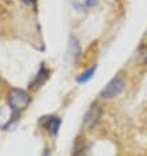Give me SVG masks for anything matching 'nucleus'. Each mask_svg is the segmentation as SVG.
I'll use <instances>...</instances> for the list:
<instances>
[{
	"label": "nucleus",
	"mask_w": 147,
	"mask_h": 156,
	"mask_svg": "<svg viewBox=\"0 0 147 156\" xmlns=\"http://www.w3.org/2000/svg\"><path fill=\"white\" fill-rule=\"evenodd\" d=\"M60 118L59 117H45L44 119L41 121V123H42V126H44L47 131H49L51 135H57V133H58V130L60 127Z\"/></svg>",
	"instance_id": "20e7f679"
},
{
	"label": "nucleus",
	"mask_w": 147,
	"mask_h": 156,
	"mask_svg": "<svg viewBox=\"0 0 147 156\" xmlns=\"http://www.w3.org/2000/svg\"><path fill=\"white\" fill-rule=\"evenodd\" d=\"M125 89V80H124V77L122 76H116L113 77L109 83L106 84V87L101 90V93H100V97L102 98H106V100H109V98H114L116 96H118V94L122 92V90Z\"/></svg>",
	"instance_id": "f03ea898"
},
{
	"label": "nucleus",
	"mask_w": 147,
	"mask_h": 156,
	"mask_svg": "<svg viewBox=\"0 0 147 156\" xmlns=\"http://www.w3.org/2000/svg\"><path fill=\"white\" fill-rule=\"evenodd\" d=\"M21 2H23L25 5H32V4H34L37 0H21Z\"/></svg>",
	"instance_id": "0eeeda50"
},
{
	"label": "nucleus",
	"mask_w": 147,
	"mask_h": 156,
	"mask_svg": "<svg viewBox=\"0 0 147 156\" xmlns=\"http://www.w3.org/2000/svg\"><path fill=\"white\" fill-rule=\"evenodd\" d=\"M101 113H102L101 106L99 105V104H93V105L91 106V109L87 112L85 117H84V125L88 129L95 127L101 118Z\"/></svg>",
	"instance_id": "7ed1b4c3"
},
{
	"label": "nucleus",
	"mask_w": 147,
	"mask_h": 156,
	"mask_svg": "<svg viewBox=\"0 0 147 156\" xmlns=\"http://www.w3.org/2000/svg\"><path fill=\"white\" fill-rule=\"evenodd\" d=\"M32 101V97L23 89H17L13 88L11 89L9 96H8V104H9L12 112H13V115H12V119H16L19 117L20 112L27 109L28 105Z\"/></svg>",
	"instance_id": "f257e3e1"
},
{
	"label": "nucleus",
	"mask_w": 147,
	"mask_h": 156,
	"mask_svg": "<svg viewBox=\"0 0 147 156\" xmlns=\"http://www.w3.org/2000/svg\"><path fill=\"white\" fill-rule=\"evenodd\" d=\"M71 2H72V5L77 11H88L95 5H97L99 0H71Z\"/></svg>",
	"instance_id": "39448f33"
},
{
	"label": "nucleus",
	"mask_w": 147,
	"mask_h": 156,
	"mask_svg": "<svg viewBox=\"0 0 147 156\" xmlns=\"http://www.w3.org/2000/svg\"><path fill=\"white\" fill-rule=\"evenodd\" d=\"M95 70H96V67H92V68H89V70L85 72V73H81V75L77 77V81L79 83H84V81H87V80H89L91 77H92V75H93V72H95Z\"/></svg>",
	"instance_id": "423d86ee"
}]
</instances>
